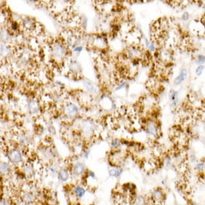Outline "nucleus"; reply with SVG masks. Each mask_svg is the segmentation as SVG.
Returning <instances> with one entry per match:
<instances>
[{"mask_svg": "<svg viewBox=\"0 0 205 205\" xmlns=\"http://www.w3.org/2000/svg\"><path fill=\"white\" fill-rule=\"evenodd\" d=\"M5 156L9 163L15 166H22L24 163V156L23 151L17 147H9L4 149Z\"/></svg>", "mask_w": 205, "mask_h": 205, "instance_id": "nucleus-1", "label": "nucleus"}, {"mask_svg": "<svg viewBox=\"0 0 205 205\" xmlns=\"http://www.w3.org/2000/svg\"><path fill=\"white\" fill-rule=\"evenodd\" d=\"M18 198L23 205H34L37 199V194L30 190L23 189L20 192Z\"/></svg>", "mask_w": 205, "mask_h": 205, "instance_id": "nucleus-2", "label": "nucleus"}, {"mask_svg": "<svg viewBox=\"0 0 205 205\" xmlns=\"http://www.w3.org/2000/svg\"><path fill=\"white\" fill-rule=\"evenodd\" d=\"M22 167V173L24 177L28 180L33 182L34 181L37 175V170L31 163H24Z\"/></svg>", "mask_w": 205, "mask_h": 205, "instance_id": "nucleus-3", "label": "nucleus"}, {"mask_svg": "<svg viewBox=\"0 0 205 205\" xmlns=\"http://www.w3.org/2000/svg\"><path fill=\"white\" fill-rule=\"evenodd\" d=\"M71 171H72V173L75 176L79 177V176H82L84 174V172L86 171V167L83 163L76 162L72 165Z\"/></svg>", "mask_w": 205, "mask_h": 205, "instance_id": "nucleus-4", "label": "nucleus"}, {"mask_svg": "<svg viewBox=\"0 0 205 205\" xmlns=\"http://www.w3.org/2000/svg\"><path fill=\"white\" fill-rule=\"evenodd\" d=\"M52 50H53L54 55L59 58H63L66 55V47L63 44H60L59 43H55L53 44Z\"/></svg>", "mask_w": 205, "mask_h": 205, "instance_id": "nucleus-5", "label": "nucleus"}, {"mask_svg": "<svg viewBox=\"0 0 205 205\" xmlns=\"http://www.w3.org/2000/svg\"><path fill=\"white\" fill-rule=\"evenodd\" d=\"M57 175H58V179L60 182L66 183L70 178L71 172L68 169L62 168V169H60V170L58 171Z\"/></svg>", "mask_w": 205, "mask_h": 205, "instance_id": "nucleus-6", "label": "nucleus"}, {"mask_svg": "<svg viewBox=\"0 0 205 205\" xmlns=\"http://www.w3.org/2000/svg\"><path fill=\"white\" fill-rule=\"evenodd\" d=\"M152 199L156 202L161 204L165 199V193L163 189L158 187L153 190L152 192Z\"/></svg>", "mask_w": 205, "mask_h": 205, "instance_id": "nucleus-7", "label": "nucleus"}, {"mask_svg": "<svg viewBox=\"0 0 205 205\" xmlns=\"http://www.w3.org/2000/svg\"><path fill=\"white\" fill-rule=\"evenodd\" d=\"M11 164L6 162L0 161V175L1 176H9L12 174Z\"/></svg>", "mask_w": 205, "mask_h": 205, "instance_id": "nucleus-8", "label": "nucleus"}, {"mask_svg": "<svg viewBox=\"0 0 205 205\" xmlns=\"http://www.w3.org/2000/svg\"><path fill=\"white\" fill-rule=\"evenodd\" d=\"M147 132L153 137H157L159 133V128L154 121H148L146 123Z\"/></svg>", "mask_w": 205, "mask_h": 205, "instance_id": "nucleus-9", "label": "nucleus"}, {"mask_svg": "<svg viewBox=\"0 0 205 205\" xmlns=\"http://www.w3.org/2000/svg\"><path fill=\"white\" fill-rule=\"evenodd\" d=\"M17 143L20 146L28 148V146L31 144V139L26 134H20L17 135Z\"/></svg>", "mask_w": 205, "mask_h": 205, "instance_id": "nucleus-10", "label": "nucleus"}, {"mask_svg": "<svg viewBox=\"0 0 205 205\" xmlns=\"http://www.w3.org/2000/svg\"><path fill=\"white\" fill-rule=\"evenodd\" d=\"M86 193H87L86 189L81 185H75L72 188V194L75 195L76 198H78V199L83 198L85 196Z\"/></svg>", "mask_w": 205, "mask_h": 205, "instance_id": "nucleus-11", "label": "nucleus"}, {"mask_svg": "<svg viewBox=\"0 0 205 205\" xmlns=\"http://www.w3.org/2000/svg\"><path fill=\"white\" fill-rule=\"evenodd\" d=\"M64 113L69 117H75L77 116L78 113V108L73 104H68L65 106Z\"/></svg>", "mask_w": 205, "mask_h": 205, "instance_id": "nucleus-12", "label": "nucleus"}, {"mask_svg": "<svg viewBox=\"0 0 205 205\" xmlns=\"http://www.w3.org/2000/svg\"><path fill=\"white\" fill-rule=\"evenodd\" d=\"M22 25L26 31H31L36 29V23L30 18H26L23 20Z\"/></svg>", "mask_w": 205, "mask_h": 205, "instance_id": "nucleus-13", "label": "nucleus"}, {"mask_svg": "<svg viewBox=\"0 0 205 205\" xmlns=\"http://www.w3.org/2000/svg\"><path fill=\"white\" fill-rule=\"evenodd\" d=\"M29 112L32 114H34L37 113L38 111H39L38 103L34 100H31V101H29Z\"/></svg>", "mask_w": 205, "mask_h": 205, "instance_id": "nucleus-14", "label": "nucleus"}, {"mask_svg": "<svg viewBox=\"0 0 205 205\" xmlns=\"http://www.w3.org/2000/svg\"><path fill=\"white\" fill-rule=\"evenodd\" d=\"M82 129H83V131L85 133V134H89L93 131L92 125L89 122H86L83 123Z\"/></svg>", "mask_w": 205, "mask_h": 205, "instance_id": "nucleus-15", "label": "nucleus"}, {"mask_svg": "<svg viewBox=\"0 0 205 205\" xmlns=\"http://www.w3.org/2000/svg\"><path fill=\"white\" fill-rule=\"evenodd\" d=\"M123 172V169L122 168H118V169H112L109 171V175L111 177H119Z\"/></svg>", "mask_w": 205, "mask_h": 205, "instance_id": "nucleus-16", "label": "nucleus"}, {"mask_svg": "<svg viewBox=\"0 0 205 205\" xmlns=\"http://www.w3.org/2000/svg\"><path fill=\"white\" fill-rule=\"evenodd\" d=\"M147 200L145 197L138 196L134 199V205H147Z\"/></svg>", "mask_w": 205, "mask_h": 205, "instance_id": "nucleus-17", "label": "nucleus"}, {"mask_svg": "<svg viewBox=\"0 0 205 205\" xmlns=\"http://www.w3.org/2000/svg\"><path fill=\"white\" fill-rule=\"evenodd\" d=\"M186 74H187V70L185 69H183L181 71V72H180V74L179 75V76L175 79V84H180L181 82H183V80L185 79L186 76Z\"/></svg>", "mask_w": 205, "mask_h": 205, "instance_id": "nucleus-18", "label": "nucleus"}, {"mask_svg": "<svg viewBox=\"0 0 205 205\" xmlns=\"http://www.w3.org/2000/svg\"><path fill=\"white\" fill-rule=\"evenodd\" d=\"M121 146H122L121 141L117 139H114L111 141V146L114 149H118L121 147Z\"/></svg>", "mask_w": 205, "mask_h": 205, "instance_id": "nucleus-19", "label": "nucleus"}, {"mask_svg": "<svg viewBox=\"0 0 205 205\" xmlns=\"http://www.w3.org/2000/svg\"><path fill=\"white\" fill-rule=\"evenodd\" d=\"M84 84L86 88L91 92H96V89L95 87V86H93L90 82L89 81H84Z\"/></svg>", "mask_w": 205, "mask_h": 205, "instance_id": "nucleus-20", "label": "nucleus"}, {"mask_svg": "<svg viewBox=\"0 0 205 205\" xmlns=\"http://www.w3.org/2000/svg\"><path fill=\"white\" fill-rule=\"evenodd\" d=\"M195 169L198 172H203L204 169V162L197 163L196 165H195Z\"/></svg>", "mask_w": 205, "mask_h": 205, "instance_id": "nucleus-21", "label": "nucleus"}, {"mask_svg": "<svg viewBox=\"0 0 205 205\" xmlns=\"http://www.w3.org/2000/svg\"><path fill=\"white\" fill-rule=\"evenodd\" d=\"M171 162H172V160L169 157H166L164 160V163L166 166H169L171 165Z\"/></svg>", "mask_w": 205, "mask_h": 205, "instance_id": "nucleus-22", "label": "nucleus"}, {"mask_svg": "<svg viewBox=\"0 0 205 205\" xmlns=\"http://www.w3.org/2000/svg\"><path fill=\"white\" fill-rule=\"evenodd\" d=\"M204 70V66H199L197 69H196V75H200L202 73V71Z\"/></svg>", "mask_w": 205, "mask_h": 205, "instance_id": "nucleus-23", "label": "nucleus"}, {"mask_svg": "<svg viewBox=\"0 0 205 205\" xmlns=\"http://www.w3.org/2000/svg\"><path fill=\"white\" fill-rule=\"evenodd\" d=\"M87 175L89 177L92 178V179H95V174L92 172V171H88L87 172Z\"/></svg>", "mask_w": 205, "mask_h": 205, "instance_id": "nucleus-24", "label": "nucleus"}, {"mask_svg": "<svg viewBox=\"0 0 205 205\" xmlns=\"http://www.w3.org/2000/svg\"><path fill=\"white\" fill-rule=\"evenodd\" d=\"M49 171H50L52 174H57V173H58V169H57L55 167H53V166H52V167L49 168Z\"/></svg>", "mask_w": 205, "mask_h": 205, "instance_id": "nucleus-25", "label": "nucleus"}, {"mask_svg": "<svg viewBox=\"0 0 205 205\" xmlns=\"http://www.w3.org/2000/svg\"><path fill=\"white\" fill-rule=\"evenodd\" d=\"M198 63H204V56H201V55L198 56Z\"/></svg>", "mask_w": 205, "mask_h": 205, "instance_id": "nucleus-26", "label": "nucleus"}, {"mask_svg": "<svg viewBox=\"0 0 205 205\" xmlns=\"http://www.w3.org/2000/svg\"><path fill=\"white\" fill-rule=\"evenodd\" d=\"M182 18H183V20H187L189 19V14H188V13H185V14H183V15Z\"/></svg>", "mask_w": 205, "mask_h": 205, "instance_id": "nucleus-27", "label": "nucleus"}, {"mask_svg": "<svg viewBox=\"0 0 205 205\" xmlns=\"http://www.w3.org/2000/svg\"><path fill=\"white\" fill-rule=\"evenodd\" d=\"M148 47H149V49H150L151 51H154V44H150Z\"/></svg>", "mask_w": 205, "mask_h": 205, "instance_id": "nucleus-28", "label": "nucleus"}, {"mask_svg": "<svg viewBox=\"0 0 205 205\" xmlns=\"http://www.w3.org/2000/svg\"><path fill=\"white\" fill-rule=\"evenodd\" d=\"M125 87V83H124V84H122L120 87H119L117 89H122V88H123V87Z\"/></svg>", "mask_w": 205, "mask_h": 205, "instance_id": "nucleus-29", "label": "nucleus"}, {"mask_svg": "<svg viewBox=\"0 0 205 205\" xmlns=\"http://www.w3.org/2000/svg\"><path fill=\"white\" fill-rule=\"evenodd\" d=\"M81 49H82V47H78V48H76V49H75V51H76V52H78H78H81Z\"/></svg>", "mask_w": 205, "mask_h": 205, "instance_id": "nucleus-30", "label": "nucleus"}]
</instances>
